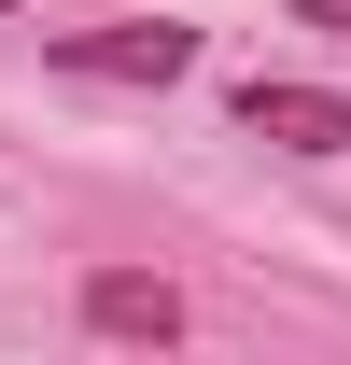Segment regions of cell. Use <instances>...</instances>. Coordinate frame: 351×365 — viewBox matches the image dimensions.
Returning <instances> with one entry per match:
<instances>
[{
    "instance_id": "3",
    "label": "cell",
    "mask_w": 351,
    "mask_h": 365,
    "mask_svg": "<svg viewBox=\"0 0 351 365\" xmlns=\"http://www.w3.org/2000/svg\"><path fill=\"white\" fill-rule=\"evenodd\" d=\"M85 323H98V337H183V295L141 281V267H98L85 281Z\"/></svg>"
},
{
    "instance_id": "1",
    "label": "cell",
    "mask_w": 351,
    "mask_h": 365,
    "mask_svg": "<svg viewBox=\"0 0 351 365\" xmlns=\"http://www.w3.org/2000/svg\"><path fill=\"white\" fill-rule=\"evenodd\" d=\"M56 71H85V85H183V71H197V29H169V14L56 29Z\"/></svg>"
},
{
    "instance_id": "2",
    "label": "cell",
    "mask_w": 351,
    "mask_h": 365,
    "mask_svg": "<svg viewBox=\"0 0 351 365\" xmlns=\"http://www.w3.org/2000/svg\"><path fill=\"white\" fill-rule=\"evenodd\" d=\"M239 127L281 155H351V98L337 85H239Z\"/></svg>"
},
{
    "instance_id": "4",
    "label": "cell",
    "mask_w": 351,
    "mask_h": 365,
    "mask_svg": "<svg viewBox=\"0 0 351 365\" xmlns=\"http://www.w3.org/2000/svg\"><path fill=\"white\" fill-rule=\"evenodd\" d=\"M295 29H323V43H351V0H295Z\"/></svg>"
}]
</instances>
